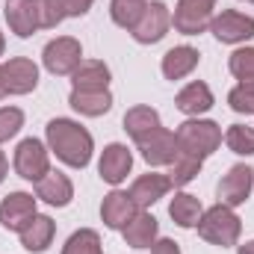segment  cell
I'll return each instance as SVG.
<instances>
[{
	"label": "cell",
	"instance_id": "obj_11",
	"mask_svg": "<svg viewBox=\"0 0 254 254\" xmlns=\"http://www.w3.org/2000/svg\"><path fill=\"white\" fill-rule=\"evenodd\" d=\"M254 190V172L249 166H234L216 187V195H219V204L225 207H240L249 201V195Z\"/></svg>",
	"mask_w": 254,
	"mask_h": 254
},
{
	"label": "cell",
	"instance_id": "obj_36",
	"mask_svg": "<svg viewBox=\"0 0 254 254\" xmlns=\"http://www.w3.org/2000/svg\"><path fill=\"white\" fill-rule=\"evenodd\" d=\"M237 254H254V240H252V243H246V246H240Z\"/></svg>",
	"mask_w": 254,
	"mask_h": 254
},
{
	"label": "cell",
	"instance_id": "obj_29",
	"mask_svg": "<svg viewBox=\"0 0 254 254\" xmlns=\"http://www.w3.org/2000/svg\"><path fill=\"white\" fill-rule=\"evenodd\" d=\"M225 145L240 154V157H252L254 154V127L246 125H231L228 133H225Z\"/></svg>",
	"mask_w": 254,
	"mask_h": 254
},
{
	"label": "cell",
	"instance_id": "obj_22",
	"mask_svg": "<svg viewBox=\"0 0 254 254\" xmlns=\"http://www.w3.org/2000/svg\"><path fill=\"white\" fill-rule=\"evenodd\" d=\"M68 104L80 113V116H89V119H98L104 113L113 110V95L110 89H98V92H83V89H71V98Z\"/></svg>",
	"mask_w": 254,
	"mask_h": 254
},
{
	"label": "cell",
	"instance_id": "obj_28",
	"mask_svg": "<svg viewBox=\"0 0 254 254\" xmlns=\"http://www.w3.org/2000/svg\"><path fill=\"white\" fill-rule=\"evenodd\" d=\"M201 163H204V160H198V157L181 154V157L169 166V181H172V187H187V184H192V181L201 175Z\"/></svg>",
	"mask_w": 254,
	"mask_h": 254
},
{
	"label": "cell",
	"instance_id": "obj_1",
	"mask_svg": "<svg viewBox=\"0 0 254 254\" xmlns=\"http://www.w3.org/2000/svg\"><path fill=\"white\" fill-rule=\"evenodd\" d=\"M45 139H48V148L63 160L65 166H71V169H86L89 166L95 142H92V133L80 122L54 119L45 127Z\"/></svg>",
	"mask_w": 254,
	"mask_h": 254
},
{
	"label": "cell",
	"instance_id": "obj_3",
	"mask_svg": "<svg viewBox=\"0 0 254 254\" xmlns=\"http://www.w3.org/2000/svg\"><path fill=\"white\" fill-rule=\"evenodd\" d=\"M178 145H181V154H190L198 160H207L219 145H222V127L216 122H207V119H190L178 127Z\"/></svg>",
	"mask_w": 254,
	"mask_h": 254
},
{
	"label": "cell",
	"instance_id": "obj_39",
	"mask_svg": "<svg viewBox=\"0 0 254 254\" xmlns=\"http://www.w3.org/2000/svg\"><path fill=\"white\" fill-rule=\"evenodd\" d=\"M3 48H6V39H3V33H0V57H3Z\"/></svg>",
	"mask_w": 254,
	"mask_h": 254
},
{
	"label": "cell",
	"instance_id": "obj_27",
	"mask_svg": "<svg viewBox=\"0 0 254 254\" xmlns=\"http://www.w3.org/2000/svg\"><path fill=\"white\" fill-rule=\"evenodd\" d=\"M63 254H104L101 249V237L92 228H80L68 237V243L63 246Z\"/></svg>",
	"mask_w": 254,
	"mask_h": 254
},
{
	"label": "cell",
	"instance_id": "obj_2",
	"mask_svg": "<svg viewBox=\"0 0 254 254\" xmlns=\"http://www.w3.org/2000/svg\"><path fill=\"white\" fill-rule=\"evenodd\" d=\"M195 228H198L201 240H207L210 246H219V249L237 246V240H240V234H243L240 216H237L231 207H225V204H216V207L204 210Z\"/></svg>",
	"mask_w": 254,
	"mask_h": 254
},
{
	"label": "cell",
	"instance_id": "obj_19",
	"mask_svg": "<svg viewBox=\"0 0 254 254\" xmlns=\"http://www.w3.org/2000/svg\"><path fill=\"white\" fill-rule=\"evenodd\" d=\"M54 234H57V222H54L51 216H39V213H36V216L27 222V228L21 231V246L33 254H42V252L51 249Z\"/></svg>",
	"mask_w": 254,
	"mask_h": 254
},
{
	"label": "cell",
	"instance_id": "obj_7",
	"mask_svg": "<svg viewBox=\"0 0 254 254\" xmlns=\"http://www.w3.org/2000/svg\"><path fill=\"white\" fill-rule=\"evenodd\" d=\"M15 172L24 178V181H33L39 184L48 172H51V157H48V148L39 142V139H24L18 148H15Z\"/></svg>",
	"mask_w": 254,
	"mask_h": 254
},
{
	"label": "cell",
	"instance_id": "obj_21",
	"mask_svg": "<svg viewBox=\"0 0 254 254\" xmlns=\"http://www.w3.org/2000/svg\"><path fill=\"white\" fill-rule=\"evenodd\" d=\"M198 60H201V54L195 48H190V45L172 48L163 57V74H166V80H184V77H190L192 71L198 68Z\"/></svg>",
	"mask_w": 254,
	"mask_h": 254
},
{
	"label": "cell",
	"instance_id": "obj_31",
	"mask_svg": "<svg viewBox=\"0 0 254 254\" xmlns=\"http://www.w3.org/2000/svg\"><path fill=\"white\" fill-rule=\"evenodd\" d=\"M36 3V15H39V27L54 30L63 24V18H68L63 9V0H33Z\"/></svg>",
	"mask_w": 254,
	"mask_h": 254
},
{
	"label": "cell",
	"instance_id": "obj_24",
	"mask_svg": "<svg viewBox=\"0 0 254 254\" xmlns=\"http://www.w3.org/2000/svg\"><path fill=\"white\" fill-rule=\"evenodd\" d=\"M125 130L127 136L133 139V142H142L148 133H154L160 125V113L154 110V107H133V110H127L125 113Z\"/></svg>",
	"mask_w": 254,
	"mask_h": 254
},
{
	"label": "cell",
	"instance_id": "obj_30",
	"mask_svg": "<svg viewBox=\"0 0 254 254\" xmlns=\"http://www.w3.org/2000/svg\"><path fill=\"white\" fill-rule=\"evenodd\" d=\"M231 74L240 80V83H254V48H240L231 54L228 60Z\"/></svg>",
	"mask_w": 254,
	"mask_h": 254
},
{
	"label": "cell",
	"instance_id": "obj_40",
	"mask_svg": "<svg viewBox=\"0 0 254 254\" xmlns=\"http://www.w3.org/2000/svg\"><path fill=\"white\" fill-rule=\"evenodd\" d=\"M246 3H254V0H246Z\"/></svg>",
	"mask_w": 254,
	"mask_h": 254
},
{
	"label": "cell",
	"instance_id": "obj_5",
	"mask_svg": "<svg viewBox=\"0 0 254 254\" xmlns=\"http://www.w3.org/2000/svg\"><path fill=\"white\" fill-rule=\"evenodd\" d=\"M213 9H216V0H178L175 15H172V27L184 36H198L210 27Z\"/></svg>",
	"mask_w": 254,
	"mask_h": 254
},
{
	"label": "cell",
	"instance_id": "obj_25",
	"mask_svg": "<svg viewBox=\"0 0 254 254\" xmlns=\"http://www.w3.org/2000/svg\"><path fill=\"white\" fill-rule=\"evenodd\" d=\"M201 213H204L201 201L195 195H190V192H178L172 198V204H169V216L175 219L178 228H195L198 219H201Z\"/></svg>",
	"mask_w": 254,
	"mask_h": 254
},
{
	"label": "cell",
	"instance_id": "obj_18",
	"mask_svg": "<svg viewBox=\"0 0 254 254\" xmlns=\"http://www.w3.org/2000/svg\"><path fill=\"white\" fill-rule=\"evenodd\" d=\"M6 24L18 39H30L39 30V15L33 0H6Z\"/></svg>",
	"mask_w": 254,
	"mask_h": 254
},
{
	"label": "cell",
	"instance_id": "obj_35",
	"mask_svg": "<svg viewBox=\"0 0 254 254\" xmlns=\"http://www.w3.org/2000/svg\"><path fill=\"white\" fill-rule=\"evenodd\" d=\"M151 254H181V246L175 240H157L151 246Z\"/></svg>",
	"mask_w": 254,
	"mask_h": 254
},
{
	"label": "cell",
	"instance_id": "obj_34",
	"mask_svg": "<svg viewBox=\"0 0 254 254\" xmlns=\"http://www.w3.org/2000/svg\"><path fill=\"white\" fill-rule=\"evenodd\" d=\"M95 0H63V9L68 18H83L89 9H92Z\"/></svg>",
	"mask_w": 254,
	"mask_h": 254
},
{
	"label": "cell",
	"instance_id": "obj_9",
	"mask_svg": "<svg viewBox=\"0 0 254 254\" xmlns=\"http://www.w3.org/2000/svg\"><path fill=\"white\" fill-rule=\"evenodd\" d=\"M210 33L222 42V45H240L249 42L254 36V18L237 9H225L222 15H216L210 21Z\"/></svg>",
	"mask_w": 254,
	"mask_h": 254
},
{
	"label": "cell",
	"instance_id": "obj_38",
	"mask_svg": "<svg viewBox=\"0 0 254 254\" xmlns=\"http://www.w3.org/2000/svg\"><path fill=\"white\" fill-rule=\"evenodd\" d=\"M6 98V83H3V71H0V101Z\"/></svg>",
	"mask_w": 254,
	"mask_h": 254
},
{
	"label": "cell",
	"instance_id": "obj_17",
	"mask_svg": "<svg viewBox=\"0 0 254 254\" xmlns=\"http://www.w3.org/2000/svg\"><path fill=\"white\" fill-rule=\"evenodd\" d=\"M36 198H42L51 207H68L74 198V184L63 172H48L39 184H36Z\"/></svg>",
	"mask_w": 254,
	"mask_h": 254
},
{
	"label": "cell",
	"instance_id": "obj_15",
	"mask_svg": "<svg viewBox=\"0 0 254 254\" xmlns=\"http://www.w3.org/2000/svg\"><path fill=\"white\" fill-rule=\"evenodd\" d=\"M136 213H139L136 201L130 198V192H122V190H113L104 198V204H101V219H104V225L113 228V231H122Z\"/></svg>",
	"mask_w": 254,
	"mask_h": 254
},
{
	"label": "cell",
	"instance_id": "obj_26",
	"mask_svg": "<svg viewBox=\"0 0 254 254\" xmlns=\"http://www.w3.org/2000/svg\"><path fill=\"white\" fill-rule=\"evenodd\" d=\"M145 3H148V0H113V3H110V15H113V21H116L122 30L130 33V30L136 27V21L142 18Z\"/></svg>",
	"mask_w": 254,
	"mask_h": 254
},
{
	"label": "cell",
	"instance_id": "obj_37",
	"mask_svg": "<svg viewBox=\"0 0 254 254\" xmlns=\"http://www.w3.org/2000/svg\"><path fill=\"white\" fill-rule=\"evenodd\" d=\"M3 178H6V154L0 151V184H3Z\"/></svg>",
	"mask_w": 254,
	"mask_h": 254
},
{
	"label": "cell",
	"instance_id": "obj_33",
	"mask_svg": "<svg viewBox=\"0 0 254 254\" xmlns=\"http://www.w3.org/2000/svg\"><path fill=\"white\" fill-rule=\"evenodd\" d=\"M24 127V113L18 107H0V142H9Z\"/></svg>",
	"mask_w": 254,
	"mask_h": 254
},
{
	"label": "cell",
	"instance_id": "obj_6",
	"mask_svg": "<svg viewBox=\"0 0 254 254\" xmlns=\"http://www.w3.org/2000/svg\"><path fill=\"white\" fill-rule=\"evenodd\" d=\"M169 27H172V12H169V6L160 3V0H154V3H145V12H142V18L136 21V27L130 30V36H133L139 45H157L160 39H166Z\"/></svg>",
	"mask_w": 254,
	"mask_h": 254
},
{
	"label": "cell",
	"instance_id": "obj_32",
	"mask_svg": "<svg viewBox=\"0 0 254 254\" xmlns=\"http://www.w3.org/2000/svg\"><path fill=\"white\" fill-rule=\"evenodd\" d=\"M228 104H231V110L240 113V116H254V83H240V86H234L231 95H228Z\"/></svg>",
	"mask_w": 254,
	"mask_h": 254
},
{
	"label": "cell",
	"instance_id": "obj_4",
	"mask_svg": "<svg viewBox=\"0 0 254 254\" xmlns=\"http://www.w3.org/2000/svg\"><path fill=\"white\" fill-rule=\"evenodd\" d=\"M42 63H45V68H48L54 77H71V74L77 71V65L83 63V48H80L77 39L60 36V39H54V42L45 45Z\"/></svg>",
	"mask_w": 254,
	"mask_h": 254
},
{
	"label": "cell",
	"instance_id": "obj_20",
	"mask_svg": "<svg viewBox=\"0 0 254 254\" xmlns=\"http://www.w3.org/2000/svg\"><path fill=\"white\" fill-rule=\"evenodd\" d=\"M175 107H178L184 116H195V119H198L201 113H207V110L213 107V92H210V86H207V83L195 80V83L184 86V89L178 92Z\"/></svg>",
	"mask_w": 254,
	"mask_h": 254
},
{
	"label": "cell",
	"instance_id": "obj_14",
	"mask_svg": "<svg viewBox=\"0 0 254 254\" xmlns=\"http://www.w3.org/2000/svg\"><path fill=\"white\" fill-rule=\"evenodd\" d=\"M169 190H172L169 175L148 172V175H142V178H136V181H133V187H130V198L136 201V207H139V210H148V207H154L160 198H166V192H169Z\"/></svg>",
	"mask_w": 254,
	"mask_h": 254
},
{
	"label": "cell",
	"instance_id": "obj_13",
	"mask_svg": "<svg viewBox=\"0 0 254 254\" xmlns=\"http://www.w3.org/2000/svg\"><path fill=\"white\" fill-rule=\"evenodd\" d=\"M130 169H133V154L127 151V145H122V142H113V145H107V148H104L101 163H98L101 181H107V184L119 187L127 175H130Z\"/></svg>",
	"mask_w": 254,
	"mask_h": 254
},
{
	"label": "cell",
	"instance_id": "obj_10",
	"mask_svg": "<svg viewBox=\"0 0 254 254\" xmlns=\"http://www.w3.org/2000/svg\"><path fill=\"white\" fill-rule=\"evenodd\" d=\"M3 71V83H6V95H30L39 86V65L27 57H12L0 65Z\"/></svg>",
	"mask_w": 254,
	"mask_h": 254
},
{
	"label": "cell",
	"instance_id": "obj_8",
	"mask_svg": "<svg viewBox=\"0 0 254 254\" xmlns=\"http://www.w3.org/2000/svg\"><path fill=\"white\" fill-rule=\"evenodd\" d=\"M139 151H142V160L148 166H172L178 157H181V145H178V136L166 127H157L154 133H148L142 142H136Z\"/></svg>",
	"mask_w": 254,
	"mask_h": 254
},
{
	"label": "cell",
	"instance_id": "obj_12",
	"mask_svg": "<svg viewBox=\"0 0 254 254\" xmlns=\"http://www.w3.org/2000/svg\"><path fill=\"white\" fill-rule=\"evenodd\" d=\"M36 216V198L30 192H9L0 201V225L6 231H24L27 222Z\"/></svg>",
	"mask_w": 254,
	"mask_h": 254
},
{
	"label": "cell",
	"instance_id": "obj_23",
	"mask_svg": "<svg viewBox=\"0 0 254 254\" xmlns=\"http://www.w3.org/2000/svg\"><path fill=\"white\" fill-rule=\"evenodd\" d=\"M71 83H74V89H83V92L107 89L110 86V68L101 60H86V63L77 65V71L71 74Z\"/></svg>",
	"mask_w": 254,
	"mask_h": 254
},
{
	"label": "cell",
	"instance_id": "obj_16",
	"mask_svg": "<svg viewBox=\"0 0 254 254\" xmlns=\"http://www.w3.org/2000/svg\"><path fill=\"white\" fill-rule=\"evenodd\" d=\"M122 234H125V243L130 249H151V246L157 243L160 222H157L148 210H139L125 228H122Z\"/></svg>",
	"mask_w": 254,
	"mask_h": 254
}]
</instances>
